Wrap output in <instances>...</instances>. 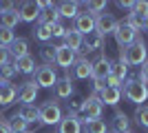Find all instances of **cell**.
<instances>
[{
  "instance_id": "cell-1",
  "label": "cell",
  "mask_w": 148,
  "mask_h": 133,
  "mask_svg": "<svg viewBox=\"0 0 148 133\" xmlns=\"http://www.w3.org/2000/svg\"><path fill=\"white\" fill-rule=\"evenodd\" d=\"M117 60H124V62L130 64V67H142V64L148 60V49H146V42L142 40V36H139L133 44H128L126 49H119Z\"/></svg>"
},
{
  "instance_id": "cell-2",
  "label": "cell",
  "mask_w": 148,
  "mask_h": 133,
  "mask_svg": "<svg viewBox=\"0 0 148 133\" xmlns=\"http://www.w3.org/2000/svg\"><path fill=\"white\" fill-rule=\"evenodd\" d=\"M122 91L133 104H137V107H142L144 102L148 100V84L142 82V80H137V78H126Z\"/></svg>"
},
{
  "instance_id": "cell-3",
  "label": "cell",
  "mask_w": 148,
  "mask_h": 133,
  "mask_svg": "<svg viewBox=\"0 0 148 133\" xmlns=\"http://www.w3.org/2000/svg\"><path fill=\"white\" fill-rule=\"evenodd\" d=\"M62 109L60 104H58L56 100H49V102H44L42 107H40V124H47V127H56V124H60L62 122Z\"/></svg>"
},
{
  "instance_id": "cell-4",
  "label": "cell",
  "mask_w": 148,
  "mask_h": 133,
  "mask_svg": "<svg viewBox=\"0 0 148 133\" xmlns=\"http://www.w3.org/2000/svg\"><path fill=\"white\" fill-rule=\"evenodd\" d=\"M102 111H104V104L99 100V95L91 93L86 100H82V122L102 118Z\"/></svg>"
},
{
  "instance_id": "cell-5",
  "label": "cell",
  "mask_w": 148,
  "mask_h": 133,
  "mask_svg": "<svg viewBox=\"0 0 148 133\" xmlns=\"http://www.w3.org/2000/svg\"><path fill=\"white\" fill-rule=\"evenodd\" d=\"M115 42L119 44V49H126L128 44H133L137 38H139V31H135L130 25H126V22H117V29H115Z\"/></svg>"
},
{
  "instance_id": "cell-6",
  "label": "cell",
  "mask_w": 148,
  "mask_h": 133,
  "mask_svg": "<svg viewBox=\"0 0 148 133\" xmlns=\"http://www.w3.org/2000/svg\"><path fill=\"white\" fill-rule=\"evenodd\" d=\"M33 73H36V84L40 89H51V87H56V84H58V73H56V69H53L51 64L38 67Z\"/></svg>"
},
{
  "instance_id": "cell-7",
  "label": "cell",
  "mask_w": 148,
  "mask_h": 133,
  "mask_svg": "<svg viewBox=\"0 0 148 133\" xmlns=\"http://www.w3.org/2000/svg\"><path fill=\"white\" fill-rule=\"evenodd\" d=\"M75 60H77V53H75V51H71L64 42L58 44V49H56V64L60 67V69L69 71L75 64Z\"/></svg>"
},
{
  "instance_id": "cell-8",
  "label": "cell",
  "mask_w": 148,
  "mask_h": 133,
  "mask_svg": "<svg viewBox=\"0 0 148 133\" xmlns=\"http://www.w3.org/2000/svg\"><path fill=\"white\" fill-rule=\"evenodd\" d=\"M20 22V13H18V2H5V11L0 13V27L5 29H13Z\"/></svg>"
},
{
  "instance_id": "cell-9",
  "label": "cell",
  "mask_w": 148,
  "mask_h": 133,
  "mask_svg": "<svg viewBox=\"0 0 148 133\" xmlns=\"http://www.w3.org/2000/svg\"><path fill=\"white\" fill-rule=\"evenodd\" d=\"M18 13H20V22H36L40 16V7L33 0H25V2H18Z\"/></svg>"
},
{
  "instance_id": "cell-10",
  "label": "cell",
  "mask_w": 148,
  "mask_h": 133,
  "mask_svg": "<svg viewBox=\"0 0 148 133\" xmlns=\"http://www.w3.org/2000/svg\"><path fill=\"white\" fill-rule=\"evenodd\" d=\"M104 49V36H99L97 31L84 36V42H82L80 49V58H84V53H93V51H102Z\"/></svg>"
},
{
  "instance_id": "cell-11",
  "label": "cell",
  "mask_w": 148,
  "mask_h": 133,
  "mask_svg": "<svg viewBox=\"0 0 148 133\" xmlns=\"http://www.w3.org/2000/svg\"><path fill=\"white\" fill-rule=\"evenodd\" d=\"M108 73H111V60H108V56L102 51V53H99V58L93 62V73H91V78H93V80H106V78H108Z\"/></svg>"
},
{
  "instance_id": "cell-12",
  "label": "cell",
  "mask_w": 148,
  "mask_h": 133,
  "mask_svg": "<svg viewBox=\"0 0 148 133\" xmlns=\"http://www.w3.org/2000/svg\"><path fill=\"white\" fill-rule=\"evenodd\" d=\"M18 115L29 124V127H31V124H33L36 129L42 127V124H40V107H36V104H20Z\"/></svg>"
},
{
  "instance_id": "cell-13",
  "label": "cell",
  "mask_w": 148,
  "mask_h": 133,
  "mask_svg": "<svg viewBox=\"0 0 148 133\" xmlns=\"http://www.w3.org/2000/svg\"><path fill=\"white\" fill-rule=\"evenodd\" d=\"M117 29V20L111 13H102L99 18H95V31L99 36H108V33H115Z\"/></svg>"
},
{
  "instance_id": "cell-14",
  "label": "cell",
  "mask_w": 148,
  "mask_h": 133,
  "mask_svg": "<svg viewBox=\"0 0 148 133\" xmlns=\"http://www.w3.org/2000/svg\"><path fill=\"white\" fill-rule=\"evenodd\" d=\"M38 91H40V87L36 84V80H29V82H25L18 89V100L22 104H33L38 98Z\"/></svg>"
},
{
  "instance_id": "cell-15",
  "label": "cell",
  "mask_w": 148,
  "mask_h": 133,
  "mask_svg": "<svg viewBox=\"0 0 148 133\" xmlns=\"http://www.w3.org/2000/svg\"><path fill=\"white\" fill-rule=\"evenodd\" d=\"M75 31L82 33V36H88V33L95 31V18H93L91 13H80L77 18H75Z\"/></svg>"
},
{
  "instance_id": "cell-16",
  "label": "cell",
  "mask_w": 148,
  "mask_h": 133,
  "mask_svg": "<svg viewBox=\"0 0 148 133\" xmlns=\"http://www.w3.org/2000/svg\"><path fill=\"white\" fill-rule=\"evenodd\" d=\"M58 133H82V122L80 118H75V115H64L62 122L58 124Z\"/></svg>"
},
{
  "instance_id": "cell-17",
  "label": "cell",
  "mask_w": 148,
  "mask_h": 133,
  "mask_svg": "<svg viewBox=\"0 0 148 133\" xmlns=\"http://www.w3.org/2000/svg\"><path fill=\"white\" fill-rule=\"evenodd\" d=\"M91 73H93V62H88L86 58H77L73 64V78L86 80V78H91Z\"/></svg>"
},
{
  "instance_id": "cell-18",
  "label": "cell",
  "mask_w": 148,
  "mask_h": 133,
  "mask_svg": "<svg viewBox=\"0 0 148 133\" xmlns=\"http://www.w3.org/2000/svg\"><path fill=\"white\" fill-rule=\"evenodd\" d=\"M58 13H60V18L75 20L80 16V2H75V0H64V2L58 5Z\"/></svg>"
},
{
  "instance_id": "cell-19",
  "label": "cell",
  "mask_w": 148,
  "mask_h": 133,
  "mask_svg": "<svg viewBox=\"0 0 148 133\" xmlns=\"http://www.w3.org/2000/svg\"><path fill=\"white\" fill-rule=\"evenodd\" d=\"M64 44H66L71 51H75V53H80V49H82V42H84V36L82 33H77L75 31V27L73 29H66V33H64Z\"/></svg>"
},
{
  "instance_id": "cell-20",
  "label": "cell",
  "mask_w": 148,
  "mask_h": 133,
  "mask_svg": "<svg viewBox=\"0 0 148 133\" xmlns=\"http://www.w3.org/2000/svg\"><path fill=\"white\" fill-rule=\"evenodd\" d=\"M56 95L60 98V100H66V98H71V95H75V87H73V80H66V78H62V80H58L56 87Z\"/></svg>"
},
{
  "instance_id": "cell-21",
  "label": "cell",
  "mask_w": 148,
  "mask_h": 133,
  "mask_svg": "<svg viewBox=\"0 0 148 133\" xmlns=\"http://www.w3.org/2000/svg\"><path fill=\"white\" fill-rule=\"evenodd\" d=\"M16 95H18V91L11 82H2L0 84V107H9L16 100Z\"/></svg>"
},
{
  "instance_id": "cell-22",
  "label": "cell",
  "mask_w": 148,
  "mask_h": 133,
  "mask_svg": "<svg viewBox=\"0 0 148 133\" xmlns=\"http://www.w3.org/2000/svg\"><path fill=\"white\" fill-rule=\"evenodd\" d=\"M13 67H16V71L18 73H33L36 71V60H33V56H22L18 58V60H13Z\"/></svg>"
},
{
  "instance_id": "cell-23",
  "label": "cell",
  "mask_w": 148,
  "mask_h": 133,
  "mask_svg": "<svg viewBox=\"0 0 148 133\" xmlns=\"http://www.w3.org/2000/svg\"><path fill=\"white\" fill-rule=\"evenodd\" d=\"M9 53L13 56V60H18L22 56H29V42L25 38H16L11 42V47H9Z\"/></svg>"
},
{
  "instance_id": "cell-24",
  "label": "cell",
  "mask_w": 148,
  "mask_h": 133,
  "mask_svg": "<svg viewBox=\"0 0 148 133\" xmlns=\"http://www.w3.org/2000/svg\"><path fill=\"white\" fill-rule=\"evenodd\" d=\"M99 100H102V104H111V107H115L119 100H122V91L119 89H113V87H106L102 93H99Z\"/></svg>"
},
{
  "instance_id": "cell-25",
  "label": "cell",
  "mask_w": 148,
  "mask_h": 133,
  "mask_svg": "<svg viewBox=\"0 0 148 133\" xmlns=\"http://www.w3.org/2000/svg\"><path fill=\"white\" fill-rule=\"evenodd\" d=\"M113 127H115V133H128L130 131V120L124 111H117L115 118H113Z\"/></svg>"
},
{
  "instance_id": "cell-26",
  "label": "cell",
  "mask_w": 148,
  "mask_h": 133,
  "mask_svg": "<svg viewBox=\"0 0 148 133\" xmlns=\"http://www.w3.org/2000/svg\"><path fill=\"white\" fill-rule=\"evenodd\" d=\"M7 124H9V131H11V133H29V124H27L18 113H13L11 120L7 122Z\"/></svg>"
},
{
  "instance_id": "cell-27",
  "label": "cell",
  "mask_w": 148,
  "mask_h": 133,
  "mask_svg": "<svg viewBox=\"0 0 148 133\" xmlns=\"http://www.w3.org/2000/svg\"><path fill=\"white\" fill-rule=\"evenodd\" d=\"M106 122L102 118H95V120H86L84 122V133H106Z\"/></svg>"
},
{
  "instance_id": "cell-28",
  "label": "cell",
  "mask_w": 148,
  "mask_h": 133,
  "mask_svg": "<svg viewBox=\"0 0 148 133\" xmlns=\"http://www.w3.org/2000/svg\"><path fill=\"white\" fill-rule=\"evenodd\" d=\"M80 5L86 7V13H91L93 18H99L106 9V2L104 0H93V2H80Z\"/></svg>"
},
{
  "instance_id": "cell-29",
  "label": "cell",
  "mask_w": 148,
  "mask_h": 133,
  "mask_svg": "<svg viewBox=\"0 0 148 133\" xmlns=\"http://www.w3.org/2000/svg\"><path fill=\"white\" fill-rule=\"evenodd\" d=\"M108 76H115V78H119V80H124V78L128 76V64L124 62V60L111 62V73H108Z\"/></svg>"
},
{
  "instance_id": "cell-30",
  "label": "cell",
  "mask_w": 148,
  "mask_h": 133,
  "mask_svg": "<svg viewBox=\"0 0 148 133\" xmlns=\"http://www.w3.org/2000/svg\"><path fill=\"white\" fill-rule=\"evenodd\" d=\"M56 44H53V47H51V44H44L42 49H40V58H42V62L44 64H51V67H53V64H56Z\"/></svg>"
},
{
  "instance_id": "cell-31",
  "label": "cell",
  "mask_w": 148,
  "mask_h": 133,
  "mask_svg": "<svg viewBox=\"0 0 148 133\" xmlns=\"http://www.w3.org/2000/svg\"><path fill=\"white\" fill-rule=\"evenodd\" d=\"M33 38H38L40 42H49V40L53 38L49 25H36V27H33Z\"/></svg>"
},
{
  "instance_id": "cell-32",
  "label": "cell",
  "mask_w": 148,
  "mask_h": 133,
  "mask_svg": "<svg viewBox=\"0 0 148 133\" xmlns=\"http://www.w3.org/2000/svg\"><path fill=\"white\" fill-rule=\"evenodd\" d=\"M124 22H126V25H130L133 29H135V31H142V29H144V18L135 16L133 11H128V13H126V18H124Z\"/></svg>"
},
{
  "instance_id": "cell-33",
  "label": "cell",
  "mask_w": 148,
  "mask_h": 133,
  "mask_svg": "<svg viewBox=\"0 0 148 133\" xmlns=\"http://www.w3.org/2000/svg\"><path fill=\"white\" fill-rule=\"evenodd\" d=\"M135 122L139 124V127L148 129V107H146V104H142V107L135 109Z\"/></svg>"
},
{
  "instance_id": "cell-34",
  "label": "cell",
  "mask_w": 148,
  "mask_h": 133,
  "mask_svg": "<svg viewBox=\"0 0 148 133\" xmlns=\"http://www.w3.org/2000/svg\"><path fill=\"white\" fill-rule=\"evenodd\" d=\"M16 67L13 64H5V67H0V82H11L13 78H16Z\"/></svg>"
},
{
  "instance_id": "cell-35",
  "label": "cell",
  "mask_w": 148,
  "mask_h": 133,
  "mask_svg": "<svg viewBox=\"0 0 148 133\" xmlns=\"http://www.w3.org/2000/svg\"><path fill=\"white\" fill-rule=\"evenodd\" d=\"M13 40H16L13 29H5V27H0V47H11Z\"/></svg>"
},
{
  "instance_id": "cell-36",
  "label": "cell",
  "mask_w": 148,
  "mask_h": 133,
  "mask_svg": "<svg viewBox=\"0 0 148 133\" xmlns=\"http://www.w3.org/2000/svg\"><path fill=\"white\" fill-rule=\"evenodd\" d=\"M133 13H135V16H139V18H148V2H146V0L133 2Z\"/></svg>"
},
{
  "instance_id": "cell-37",
  "label": "cell",
  "mask_w": 148,
  "mask_h": 133,
  "mask_svg": "<svg viewBox=\"0 0 148 133\" xmlns=\"http://www.w3.org/2000/svg\"><path fill=\"white\" fill-rule=\"evenodd\" d=\"M49 29H51V36H53V38H64V33H66V27L62 25V20L49 25Z\"/></svg>"
},
{
  "instance_id": "cell-38",
  "label": "cell",
  "mask_w": 148,
  "mask_h": 133,
  "mask_svg": "<svg viewBox=\"0 0 148 133\" xmlns=\"http://www.w3.org/2000/svg\"><path fill=\"white\" fill-rule=\"evenodd\" d=\"M9 60H11V53H9V47H0V67H5V64H9Z\"/></svg>"
},
{
  "instance_id": "cell-39",
  "label": "cell",
  "mask_w": 148,
  "mask_h": 133,
  "mask_svg": "<svg viewBox=\"0 0 148 133\" xmlns=\"http://www.w3.org/2000/svg\"><path fill=\"white\" fill-rule=\"evenodd\" d=\"M137 80H142V82H148V60L142 64V71H139V76H137Z\"/></svg>"
},
{
  "instance_id": "cell-40",
  "label": "cell",
  "mask_w": 148,
  "mask_h": 133,
  "mask_svg": "<svg viewBox=\"0 0 148 133\" xmlns=\"http://www.w3.org/2000/svg\"><path fill=\"white\" fill-rule=\"evenodd\" d=\"M117 7H119V9H128V11H133V2H128V0H117Z\"/></svg>"
},
{
  "instance_id": "cell-41",
  "label": "cell",
  "mask_w": 148,
  "mask_h": 133,
  "mask_svg": "<svg viewBox=\"0 0 148 133\" xmlns=\"http://www.w3.org/2000/svg\"><path fill=\"white\" fill-rule=\"evenodd\" d=\"M0 133H11V131H9V124L2 122V120H0Z\"/></svg>"
},
{
  "instance_id": "cell-42",
  "label": "cell",
  "mask_w": 148,
  "mask_h": 133,
  "mask_svg": "<svg viewBox=\"0 0 148 133\" xmlns=\"http://www.w3.org/2000/svg\"><path fill=\"white\" fill-rule=\"evenodd\" d=\"M144 31H148V18H144Z\"/></svg>"
},
{
  "instance_id": "cell-43",
  "label": "cell",
  "mask_w": 148,
  "mask_h": 133,
  "mask_svg": "<svg viewBox=\"0 0 148 133\" xmlns=\"http://www.w3.org/2000/svg\"><path fill=\"white\" fill-rule=\"evenodd\" d=\"M5 11V2H0V13Z\"/></svg>"
},
{
  "instance_id": "cell-44",
  "label": "cell",
  "mask_w": 148,
  "mask_h": 133,
  "mask_svg": "<svg viewBox=\"0 0 148 133\" xmlns=\"http://www.w3.org/2000/svg\"><path fill=\"white\" fill-rule=\"evenodd\" d=\"M106 133H115V131H106Z\"/></svg>"
},
{
  "instance_id": "cell-45",
  "label": "cell",
  "mask_w": 148,
  "mask_h": 133,
  "mask_svg": "<svg viewBox=\"0 0 148 133\" xmlns=\"http://www.w3.org/2000/svg\"><path fill=\"white\" fill-rule=\"evenodd\" d=\"M128 133H133V131H128Z\"/></svg>"
},
{
  "instance_id": "cell-46",
  "label": "cell",
  "mask_w": 148,
  "mask_h": 133,
  "mask_svg": "<svg viewBox=\"0 0 148 133\" xmlns=\"http://www.w3.org/2000/svg\"><path fill=\"white\" fill-rule=\"evenodd\" d=\"M0 84H2V82H0Z\"/></svg>"
},
{
  "instance_id": "cell-47",
  "label": "cell",
  "mask_w": 148,
  "mask_h": 133,
  "mask_svg": "<svg viewBox=\"0 0 148 133\" xmlns=\"http://www.w3.org/2000/svg\"><path fill=\"white\" fill-rule=\"evenodd\" d=\"M29 133H31V131H29Z\"/></svg>"
}]
</instances>
